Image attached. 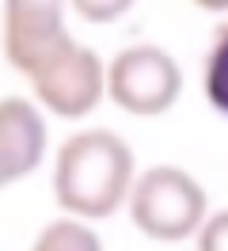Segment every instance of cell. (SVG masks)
Masks as SVG:
<instances>
[{
  "label": "cell",
  "instance_id": "6da1fadb",
  "mask_svg": "<svg viewBox=\"0 0 228 251\" xmlns=\"http://www.w3.org/2000/svg\"><path fill=\"white\" fill-rule=\"evenodd\" d=\"M133 149L110 129H80L57 149L53 194L76 221H103L133 194Z\"/></svg>",
  "mask_w": 228,
  "mask_h": 251
},
{
  "label": "cell",
  "instance_id": "7a4b0ae2",
  "mask_svg": "<svg viewBox=\"0 0 228 251\" xmlns=\"http://www.w3.org/2000/svg\"><path fill=\"white\" fill-rule=\"evenodd\" d=\"M129 217L145 236L164 240V244H179L186 236L202 232L205 225V190L194 175L182 168L160 164L137 175L133 194H129Z\"/></svg>",
  "mask_w": 228,
  "mask_h": 251
},
{
  "label": "cell",
  "instance_id": "3957f363",
  "mask_svg": "<svg viewBox=\"0 0 228 251\" xmlns=\"http://www.w3.org/2000/svg\"><path fill=\"white\" fill-rule=\"evenodd\" d=\"M182 92V69L179 61L160 46H129L106 65V95L126 114L152 118L175 107Z\"/></svg>",
  "mask_w": 228,
  "mask_h": 251
},
{
  "label": "cell",
  "instance_id": "277c9868",
  "mask_svg": "<svg viewBox=\"0 0 228 251\" xmlns=\"http://www.w3.org/2000/svg\"><path fill=\"white\" fill-rule=\"evenodd\" d=\"M76 42L65 27V0H4L0 46L15 73L34 76L61 50Z\"/></svg>",
  "mask_w": 228,
  "mask_h": 251
},
{
  "label": "cell",
  "instance_id": "5b68a950",
  "mask_svg": "<svg viewBox=\"0 0 228 251\" xmlns=\"http://www.w3.org/2000/svg\"><path fill=\"white\" fill-rule=\"evenodd\" d=\"M30 88L46 110H53L61 118H84L99 107L106 92V69L95 50L69 42L53 61L30 76Z\"/></svg>",
  "mask_w": 228,
  "mask_h": 251
},
{
  "label": "cell",
  "instance_id": "8992f818",
  "mask_svg": "<svg viewBox=\"0 0 228 251\" xmlns=\"http://www.w3.org/2000/svg\"><path fill=\"white\" fill-rule=\"evenodd\" d=\"M42 156H46L42 110L19 95L0 99V187L30 175L42 164Z\"/></svg>",
  "mask_w": 228,
  "mask_h": 251
},
{
  "label": "cell",
  "instance_id": "52a82bcc",
  "mask_svg": "<svg viewBox=\"0 0 228 251\" xmlns=\"http://www.w3.org/2000/svg\"><path fill=\"white\" fill-rule=\"evenodd\" d=\"M30 251H103V240L84 221L61 217V221H50L42 232L34 236Z\"/></svg>",
  "mask_w": 228,
  "mask_h": 251
},
{
  "label": "cell",
  "instance_id": "ba28073f",
  "mask_svg": "<svg viewBox=\"0 0 228 251\" xmlns=\"http://www.w3.org/2000/svg\"><path fill=\"white\" fill-rule=\"evenodd\" d=\"M205 99L221 118H228V23L217 27L205 57Z\"/></svg>",
  "mask_w": 228,
  "mask_h": 251
},
{
  "label": "cell",
  "instance_id": "9c48e42d",
  "mask_svg": "<svg viewBox=\"0 0 228 251\" xmlns=\"http://www.w3.org/2000/svg\"><path fill=\"white\" fill-rule=\"evenodd\" d=\"M69 4H73L76 16L88 19V23H114V19H122L133 8V0H69Z\"/></svg>",
  "mask_w": 228,
  "mask_h": 251
},
{
  "label": "cell",
  "instance_id": "30bf717a",
  "mask_svg": "<svg viewBox=\"0 0 228 251\" xmlns=\"http://www.w3.org/2000/svg\"><path fill=\"white\" fill-rule=\"evenodd\" d=\"M198 251H228V209L205 217L202 232H198Z\"/></svg>",
  "mask_w": 228,
  "mask_h": 251
},
{
  "label": "cell",
  "instance_id": "8fae6325",
  "mask_svg": "<svg viewBox=\"0 0 228 251\" xmlns=\"http://www.w3.org/2000/svg\"><path fill=\"white\" fill-rule=\"evenodd\" d=\"M194 4L205 12H228V0H194Z\"/></svg>",
  "mask_w": 228,
  "mask_h": 251
}]
</instances>
